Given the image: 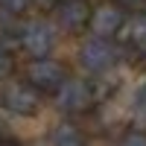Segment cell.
Wrapping results in <instances>:
<instances>
[{"label": "cell", "mask_w": 146, "mask_h": 146, "mask_svg": "<svg viewBox=\"0 0 146 146\" xmlns=\"http://www.w3.org/2000/svg\"><path fill=\"white\" fill-rule=\"evenodd\" d=\"M94 102H96V94H94V85L88 79L67 76L64 85L56 91V105L62 114H85L94 108Z\"/></svg>", "instance_id": "cell-1"}, {"label": "cell", "mask_w": 146, "mask_h": 146, "mask_svg": "<svg viewBox=\"0 0 146 146\" xmlns=\"http://www.w3.org/2000/svg\"><path fill=\"white\" fill-rule=\"evenodd\" d=\"M0 105L15 117H35L41 111V91H35L29 82H9L0 91Z\"/></svg>", "instance_id": "cell-2"}, {"label": "cell", "mask_w": 146, "mask_h": 146, "mask_svg": "<svg viewBox=\"0 0 146 146\" xmlns=\"http://www.w3.org/2000/svg\"><path fill=\"white\" fill-rule=\"evenodd\" d=\"M18 47H23L29 58H47L56 50V29L47 21H29L18 32Z\"/></svg>", "instance_id": "cell-3"}, {"label": "cell", "mask_w": 146, "mask_h": 146, "mask_svg": "<svg viewBox=\"0 0 146 146\" xmlns=\"http://www.w3.org/2000/svg\"><path fill=\"white\" fill-rule=\"evenodd\" d=\"M64 79H67V67L62 62H56V58H50V56L47 58H32L29 67H27V82L41 94L44 91L56 94L64 85Z\"/></svg>", "instance_id": "cell-4"}, {"label": "cell", "mask_w": 146, "mask_h": 146, "mask_svg": "<svg viewBox=\"0 0 146 146\" xmlns=\"http://www.w3.org/2000/svg\"><path fill=\"white\" fill-rule=\"evenodd\" d=\"M79 64L85 73L91 76H100V73H108L114 64H117V50L111 41L105 38H91L79 47Z\"/></svg>", "instance_id": "cell-5"}, {"label": "cell", "mask_w": 146, "mask_h": 146, "mask_svg": "<svg viewBox=\"0 0 146 146\" xmlns=\"http://www.w3.org/2000/svg\"><path fill=\"white\" fill-rule=\"evenodd\" d=\"M126 21H129L126 12L120 9L114 0H111V3L105 0V3H100L96 9H91V23H88V29L94 32V38H105V41H111L114 35L123 32Z\"/></svg>", "instance_id": "cell-6"}, {"label": "cell", "mask_w": 146, "mask_h": 146, "mask_svg": "<svg viewBox=\"0 0 146 146\" xmlns=\"http://www.w3.org/2000/svg\"><path fill=\"white\" fill-rule=\"evenodd\" d=\"M56 23H58V29H64L70 35L82 32L91 23V6H88V0H62V3L56 6Z\"/></svg>", "instance_id": "cell-7"}, {"label": "cell", "mask_w": 146, "mask_h": 146, "mask_svg": "<svg viewBox=\"0 0 146 146\" xmlns=\"http://www.w3.org/2000/svg\"><path fill=\"white\" fill-rule=\"evenodd\" d=\"M123 35H126V44L131 50L146 58V12H135V15L126 21Z\"/></svg>", "instance_id": "cell-8"}, {"label": "cell", "mask_w": 146, "mask_h": 146, "mask_svg": "<svg viewBox=\"0 0 146 146\" xmlns=\"http://www.w3.org/2000/svg\"><path fill=\"white\" fill-rule=\"evenodd\" d=\"M53 146H88V140L73 123H62L53 129Z\"/></svg>", "instance_id": "cell-9"}, {"label": "cell", "mask_w": 146, "mask_h": 146, "mask_svg": "<svg viewBox=\"0 0 146 146\" xmlns=\"http://www.w3.org/2000/svg\"><path fill=\"white\" fill-rule=\"evenodd\" d=\"M12 70H15V56H12L9 47L0 44V82H6L12 76Z\"/></svg>", "instance_id": "cell-10"}, {"label": "cell", "mask_w": 146, "mask_h": 146, "mask_svg": "<svg viewBox=\"0 0 146 146\" xmlns=\"http://www.w3.org/2000/svg\"><path fill=\"white\" fill-rule=\"evenodd\" d=\"M117 146H146V131H140V129H129L126 135L117 140Z\"/></svg>", "instance_id": "cell-11"}, {"label": "cell", "mask_w": 146, "mask_h": 146, "mask_svg": "<svg viewBox=\"0 0 146 146\" xmlns=\"http://www.w3.org/2000/svg\"><path fill=\"white\" fill-rule=\"evenodd\" d=\"M29 6H32V0H0V9L6 15H23Z\"/></svg>", "instance_id": "cell-12"}, {"label": "cell", "mask_w": 146, "mask_h": 146, "mask_svg": "<svg viewBox=\"0 0 146 146\" xmlns=\"http://www.w3.org/2000/svg\"><path fill=\"white\" fill-rule=\"evenodd\" d=\"M114 3L123 9L126 15H129V12L135 15V12H143V9H146V0H114Z\"/></svg>", "instance_id": "cell-13"}, {"label": "cell", "mask_w": 146, "mask_h": 146, "mask_svg": "<svg viewBox=\"0 0 146 146\" xmlns=\"http://www.w3.org/2000/svg\"><path fill=\"white\" fill-rule=\"evenodd\" d=\"M58 3H62V0H32V6H38L41 12H56Z\"/></svg>", "instance_id": "cell-14"}, {"label": "cell", "mask_w": 146, "mask_h": 146, "mask_svg": "<svg viewBox=\"0 0 146 146\" xmlns=\"http://www.w3.org/2000/svg\"><path fill=\"white\" fill-rule=\"evenodd\" d=\"M137 108H140V111H146V82L137 88Z\"/></svg>", "instance_id": "cell-15"}, {"label": "cell", "mask_w": 146, "mask_h": 146, "mask_svg": "<svg viewBox=\"0 0 146 146\" xmlns=\"http://www.w3.org/2000/svg\"><path fill=\"white\" fill-rule=\"evenodd\" d=\"M0 146H21V143L12 140V137H0Z\"/></svg>", "instance_id": "cell-16"}]
</instances>
